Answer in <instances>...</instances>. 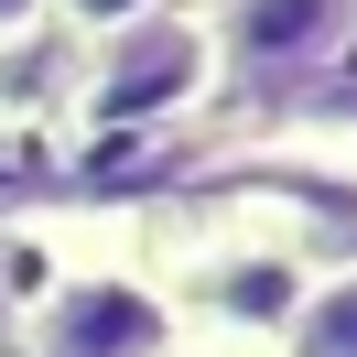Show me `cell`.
<instances>
[{
  "instance_id": "7a4b0ae2",
  "label": "cell",
  "mask_w": 357,
  "mask_h": 357,
  "mask_svg": "<svg viewBox=\"0 0 357 357\" xmlns=\"http://www.w3.org/2000/svg\"><path fill=\"white\" fill-rule=\"evenodd\" d=\"M33 347L44 357H162V347H184V335H174V303H162L141 271H76V282L44 292Z\"/></svg>"
},
{
  "instance_id": "6da1fadb",
  "label": "cell",
  "mask_w": 357,
  "mask_h": 357,
  "mask_svg": "<svg viewBox=\"0 0 357 357\" xmlns=\"http://www.w3.org/2000/svg\"><path fill=\"white\" fill-rule=\"evenodd\" d=\"M227 87L217 33H206L195 0L152 11V22H119L87 44V87H76V119H109V130H162V119H195L206 98Z\"/></svg>"
},
{
  "instance_id": "3957f363",
  "label": "cell",
  "mask_w": 357,
  "mask_h": 357,
  "mask_svg": "<svg viewBox=\"0 0 357 357\" xmlns=\"http://www.w3.org/2000/svg\"><path fill=\"white\" fill-rule=\"evenodd\" d=\"M227 76H303L357 33V0H195Z\"/></svg>"
},
{
  "instance_id": "52a82bcc",
  "label": "cell",
  "mask_w": 357,
  "mask_h": 357,
  "mask_svg": "<svg viewBox=\"0 0 357 357\" xmlns=\"http://www.w3.org/2000/svg\"><path fill=\"white\" fill-rule=\"evenodd\" d=\"M54 22V0H0V44H22V33Z\"/></svg>"
},
{
  "instance_id": "ba28073f",
  "label": "cell",
  "mask_w": 357,
  "mask_h": 357,
  "mask_svg": "<svg viewBox=\"0 0 357 357\" xmlns=\"http://www.w3.org/2000/svg\"><path fill=\"white\" fill-rule=\"evenodd\" d=\"M162 357H249V347H162Z\"/></svg>"
},
{
  "instance_id": "277c9868",
  "label": "cell",
  "mask_w": 357,
  "mask_h": 357,
  "mask_svg": "<svg viewBox=\"0 0 357 357\" xmlns=\"http://www.w3.org/2000/svg\"><path fill=\"white\" fill-rule=\"evenodd\" d=\"M76 87H87V33L44 22L0 44V119H76Z\"/></svg>"
},
{
  "instance_id": "8992f818",
  "label": "cell",
  "mask_w": 357,
  "mask_h": 357,
  "mask_svg": "<svg viewBox=\"0 0 357 357\" xmlns=\"http://www.w3.org/2000/svg\"><path fill=\"white\" fill-rule=\"evenodd\" d=\"M152 11H174V0H54V22L87 33V44H98V33H119V22H152Z\"/></svg>"
},
{
  "instance_id": "5b68a950",
  "label": "cell",
  "mask_w": 357,
  "mask_h": 357,
  "mask_svg": "<svg viewBox=\"0 0 357 357\" xmlns=\"http://www.w3.org/2000/svg\"><path fill=\"white\" fill-rule=\"evenodd\" d=\"M282 347H292V357H357V260L303 282V303H292Z\"/></svg>"
}]
</instances>
